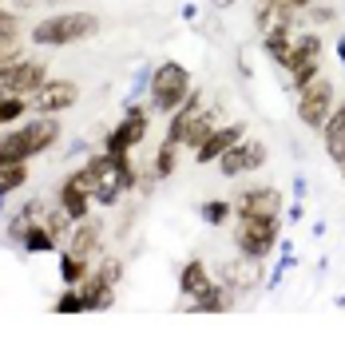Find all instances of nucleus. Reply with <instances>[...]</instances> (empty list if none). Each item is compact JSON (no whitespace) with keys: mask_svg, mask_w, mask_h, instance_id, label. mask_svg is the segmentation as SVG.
Listing matches in <instances>:
<instances>
[{"mask_svg":"<svg viewBox=\"0 0 345 357\" xmlns=\"http://www.w3.org/2000/svg\"><path fill=\"white\" fill-rule=\"evenodd\" d=\"M100 32V16L95 13H84V8H72V13H52V16H40L36 24L28 28V44L32 48H72L79 40H91Z\"/></svg>","mask_w":345,"mask_h":357,"instance_id":"1","label":"nucleus"},{"mask_svg":"<svg viewBox=\"0 0 345 357\" xmlns=\"http://www.w3.org/2000/svg\"><path fill=\"white\" fill-rule=\"evenodd\" d=\"M191 91H194V76L179 60H159L147 76V103H151L155 115H171L175 107H183Z\"/></svg>","mask_w":345,"mask_h":357,"instance_id":"2","label":"nucleus"},{"mask_svg":"<svg viewBox=\"0 0 345 357\" xmlns=\"http://www.w3.org/2000/svg\"><path fill=\"white\" fill-rule=\"evenodd\" d=\"M234 250L250 262H266L278 250L282 238V215H234Z\"/></svg>","mask_w":345,"mask_h":357,"instance_id":"3","label":"nucleus"},{"mask_svg":"<svg viewBox=\"0 0 345 357\" xmlns=\"http://www.w3.org/2000/svg\"><path fill=\"white\" fill-rule=\"evenodd\" d=\"M151 103H128L123 115H119V123H115L107 135H103V151L107 155H131L147 139V131H151Z\"/></svg>","mask_w":345,"mask_h":357,"instance_id":"4","label":"nucleus"},{"mask_svg":"<svg viewBox=\"0 0 345 357\" xmlns=\"http://www.w3.org/2000/svg\"><path fill=\"white\" fill-rule=\"evenodd\" d=\"M266 163H270V143L266 139H254V135H243L230 151L218 155L215 167H218V178L238 183V178H246V175H258Z\"/></svg>","mask_w":345,"mask_h":357,"instance_id":"5","label":"nucleus"},{"mask_svg":"<svg viewBox=\"0 0 345 357\" xmlns=\"http://www.w3.org/2000/svg\"><path fill=\"white\" fill-rule=\"evenodd\" d=\"M294 112H298V123L309 131H321L325 119H330L333 103H337V88H333L330 76H318L314 84H306L302 91H294Z\"/></svg>","mask_w":345,"mask_h":357,"instance_id":"6","label":"nucleus"},{"mask_svg":"<svg viewBox=\"0 0 345 357\" xmlns=\"http://www.w3.org/2000/svg\"><path fill=\"white\" fill-rule=\"evenodd\" d=\"M84 171H88L91 178V195H95V206H115L119 199H123V171H119V163H115V155L107 151H95L84 159Z\"/></svg>","mask_w":345,"mask_h":357,"instance_id":"7","label":"nucleus"},{"mask_svg":"<svg viewBox=\"0 0 345 357\" xmlns=\"http://www.w3.org/2000/svg\"><path fill=\"white\" fill-rule=\"evenodd\" d=\"M79 84L76 79H68V76H60V79H44L32 96H28V107H32V115H64V112H72L79 103Z\"/></svg>","mask_w":345,"mask_h":357,"instance_id":"8","label":"nucleus"},{"mask_svg":"<svg viewBox=\"0 0 345 357\" xmlns=\"http://www.w3.org/2000/svg\"><path fill=\"white\" fill-rule=\"evenodd\" d=\"M48 76L52 72L44 56H20L16 64L0 68V96H32Z\"/></svg>","mask_w":345,"mask_h":357,"instance_id":"9","label":"nucleus"},{"mask_svg":"<svg viewBox=\"0 0 345 357\" xmlns=\"http://www.w3.org/2000/svg\"><path fill=\"white\" fill-rule=\"evenodd\" d=\"M230 203H234V215H282L286 191L274 183H246L230 195Z\"/></svg>","mask_w":345,"mask_h":357,"instance_id":"10","label":"nucleus"},{"mask_svg":"<svg viewBox=\"0 0 345 357\" xmlns=\"http://www.w3.org/2000/svg\"><path fill=\"white\" fill-rule=\"evenodd\" d=\"M56 203L64 206V211L76 218V222L91 215V206H95V195H91V178H88V171H84V167L68 171V175L56 183Z\"/></svg>","mask_w":345,"mask_h":357,"instance_id":"11","label":"nucleus"},{"mask_svg":"<svg viewBox=\"0 0 345 357\" xmlns=\"http://www.w3.org/2000/svg\"><path fill=\"white\" fill-rule=\"evenodd\" d=\"M243 135H250L243 119H222V123H218V128L210 131V135H206V139L191 151L194 167H210V163H218V155L230 151V147H234V143L243 139Z\"/></svg>","mask_w":345,"mask_h":357,"instance_id":"12","label":"nucleus"},{"mask_svg":"<svg viewBox=\"0 0 345 357\" xmlns=\"http://www.w3.org/2000/svg\"><path fill=\"white\" fill-rule=\"evenodd\" d=\"M215 270H218V282H222L230 294H238V298H246L250 290H258V286H262V262H250L246 255L222 258Z\"/></svg>","mask_w":345,"mask_h":357,"instance_id":"13","label":"nucleus"},{"mask_svg":"<svg viewBox=\"0 0 345 357\" xmlns=\"http://www.w3.org/2000/svg\"><path fill=\"white\" fill-rule=\"evenodd\" d=\"M20 131H24L32 159H40V155H48L60 147V139H64V119L60 115H28L24 123H20Z\"/></svg>","mask_w":345,"mask_h":357,"instance_id":"14","label":"nucleus"},{"mask_svg":"<svg viewBox=\"0 0 345 357\" xmlns=\"http://www.w3.org/2000/svg\"><path fill=\"white\" fill-rule=\"evenodd\" d=\"M103 234H107V230H103V222H100V218H79V222H76V227H72V238H68V250H76V255L79 258H88V262H91V258H100L103 255Z\"/></svg>","mask_w":345,"mask_h":357,"instance_id":"15","label":"nucleus"},{"mask_svg":"<svg viewBox=\"0 0 345 357\" xmlns=\"http://www.w3.org/2000/svg\"><path fill=\"white\" fill-rule=\"evenodd\" d=\"M210 286H215V274H210V266H206L203 258H187V262L179 266V294H183V302L203 298Z\"/></svg>","mask_w":345,"mask_h":357,"instance_id":"16","label":"nucleus"},{"mask_svg":"<svg viewBox=\"0 0 345 357\" xmlns=\"http://www.w3.org/2000/svg\"><path fill=\"white\" fill-rule=\"evenodd\" d=\"M321 147H325L333 167L345 163V100L333 103L330 119H325V128H321Z\"/></svg>","mask_w":345,"mask_h":357,"instance_id":"17","label":"nucleus"},{"mask_svg":"<svg viewBox=\"0 0 345 357\" xmlns=\"http://www.w3.org/2000/svg\"><path fill=\"white\" fill-rule=\"evenodd\" d=\"M294 32H298V28H286V24H270L266 32H262V52H266V60L278 68V72L286 68V60H290Z\"/></svg>","mask_w":345,"mask_h":357,"instance_id":"18","label":"nucleus"},{"mask_svg":"<svg viewBox=\"0 0 345 357\" xmlns=\"http://www.w3.org/2000/svg\"><path fill=\"white\" fill-rule=\"evenodd\" d=\"M321 48H325V40H321L318 28H306V32H294V48H290V60H286V76L294 72V68L309 64V60H321Z\"/></svg>","mask_w":345,"mask_h":357,"instance_id":"19","label":"nucleus"},{"mask_svg":"<svg viewBox=\"0 0 345 357\" xmlns=\"http://www.w3.org/2000/svg\"><path fill=\"white\" fill-rule=\"evenodd\" d=\"M44 211H48V206L40 203V199H28V203H20V206H16V215L4 222V238L20 246V238L28 234V227H36L40 218H44Z\"/></svg>","mask_w":345,"mask_h":357,"instance_id":"20","label":"nucleus"},{"mask_svg":"<svg viewBox=\"0 0 345 357\" xmlns=\"http://www.w3.org/2000/svg\"><path fill=\"white\" fill-rule=\"evenodd\" d=\"M115 290H119V286L103 282L95 270L79 282V294H84V302H88V314H103V310H112L115 306Z\"/></svg>","mask_w":345,"mask_h":357,"instance_id":"21","label":"nucleus"},{"mask_svg":"<svg viewBox=\"0 0 345 357\" xmlns=\"http://www.w3.org/2000/svg\"><path fill=\"white\" fill-rule=\"evenodd\" d=\"M238 306V294H230L222 282H215L203 298H194V302H183V310H194V314H227V310Z\"/></svg>","mask_w":345,"mask_h":357,"instance_id":"22","label":"nucleus"},{"mask_svg":"<svg viewBox=\"0 0 345 357\" xmlns=\"http://www.w3.org/2000/svg\"><path fill=\"white\" fill-rule=\"evenodd\" d=\"M179 155H183V147L179 143H171V139H163L159 147H155V155H151V163L143 167L147 175L155 178V183H167V178L179 171Z\"/></svg>","mask_w":345,"mask_h":357,"instance_id":"23","label":"nucleus"},{"mask_svg":"<svg viewBox=\"0 0 345 357\" xmlns=\"http://www.w3.org/2000/svg\"><path fill=\"white\" fill-rule=\"evenodd\" d=\"M8 163H32V151H28V139L20 123L16 128H0V167Z\"/></svg>","mask_w":345,"mask_h":357,"instance_id":"24","label":"nucleus"},{"mask_svg":"<svg viewBox=\"0 0 345 357\" xmlns=\"http://www.w3.org/2000/svg\"><path fill=\"white\" fill-rule=\"evenodd\" d=\"M218 123H222V107L206 103L203 115H199V119H194L191 128H187V135H183V147H187V151H194V147H199V143H203L206 135H210V131L218 128Z\"/></svg>","mask_w":345,"mask_h":357,"instance_id":"25","label":"nucleus"},{"mask_svg":"<svg viewBox=\"0 0 345 357\" xmlns=\"http://www.w3.org/2000/svg\"><path fill=\"white\" fill-rule=\"evenodd\" d=\"M88 274H91V262H88V258H79L76 250L60 246V282H64V286H79Z\"/></svg>","mask_w":345,"mask_h":357,"instance_id":"26","label":"nucleus"},{"mask_svg":"<svg viewBox=\"0 0 345 357\" xmlns=\"http://www.w3.org/2000/svg\"><path fill=\"white\" fill-rule=\"evenodd\" d=\"M20 250H24V255H60V243L52 238V230L44 227V222H36V227H28V234L20 238Z\"/></svg>","mask_w":345,"mask_h":357,"instance_id":"27","label":"nucleus"},{"mask_svg":"<svg viewBox=\"0 0 345 357\" xmlns=\"http://www.w3.org/2000/svg\"><path fill=\"white\" fill-rule=\"evenodd\" d=\"M40 222H44V227L52 230V238H56V243L64 246L68 238H72V227H76V218L68 215L64 206L56 203V206H48V211H44V218H40Z\"/></svg>","mask_w":345,"mask_h":357,"instance_id":"28","label":"nucleus"},{"mask_svg":"<svg viewBox=\"0 0 345 357\" xmlns=\"http://www.w3.org/2000/svg\"><path fill=\"white\" fill-rule=\"evenodd\" d=\"M199 218L206 227H227L234 218V203L230 199H206V203H199Z\"/></svg>","mask_w":345,"mask_h":357,"instance_id":"29","label":"nucleus"},{"mask_svg":"<svg viewBox=\"0 0 345 357\" xmlns=\"http://www.w3.org/2000/svg\"><path fill=\"white\" fill-rule=\"evenodd\" d=\"M28 178H32L28 163H8V167H0V195L8 199V195L24 191V187H28Z\"/></svg>","mask_w":345,"mask_h":357,"instance_id":"30","label":"nucleus"},{"mask_svg":"<svg viewBox=\"0 0 345 357\" xmlns=\"http://www.w3.org/2000/svg\"><path fill=\"white\" fill-rule=\"evenodd\" d=\"M28 112H32V107H28V96H0V128L24 123Z\"/></svg>","mask_w":345,"mask_h":357,"instance_id":"31","label":"nucleus"},{"mask_svg":"<svg viewBox=\"0 0 345 357\" xmlns=\"http://www.w3.org/2000/svg\"><path fill=\"white\" fill-rule=\"evenodd\" d=\"M52 314H88V302H84L79 286H64L60 298L52 302Z\"/></svg>","mask_w":345,"mask_h":357,"instance_id":"32","label":"nucleus"},{"mask_svg":"<svg viewBox=\"0 0 345 357\" xmlns=\"http://www.w3.org/2000/svg\"><path fill=\"white\" fill-rule=\"evenodd\" d=\"M0 40H24L20 8H4V4H0Z\"/></svg>","mask_w":345,"mask_h":357,"instance_id":"33","label":"nucleus"},{"mask_svg":"<svg viewBox=\"0 0 345 357\" xmlns=\"http://www.w3.org/2000/svg\"><path fill=\"white\" fill-rule=\"evenodd\" d=\"M91 270H95L103 282L119 286V282H123V270H128V266H123V258H119V255H100V262H95Z\"/></svg>","mask_w":345,"mask_h":357,"instance_id":"34","label":"nucleus"},{"mask_svg":"<svg viewBox=\"0 0 345 357\" xmlns=\"http://www.w3.org/2000/svg\"><path fill=\"white\" fill-rule=\"evenodd\" d=\"M318 76H321V60H309V64H302V68H294V72H290L286 88H290V91H302L306 84H314Z\"/></svg>","mask_w":345,"mask_h":357,"instance_id":"35","label":"nucleus"},{"mask_svg":"<svg viewBox=\"0 0 345 357\" xmlns=\"http://www.w3.org/2000/svg\"><path fill=\"white\" fill-rule=\"evenodd\" d=\"M306 20L314 28H325V24H333V20H337V8H333V4H318V0H314V4H309V13H306Z\"/></svg>","mask_w":345,"mask_h":357,"instance_id":"36","label":"nucleus"},{"mask_svg":"<svg viewBox=\"0 0 345 357\" xmlns=\"http://www.w3.org/2000/svg\"><path fill=\"white\" fill-rule=\"evenodd\" d=\"M20 56H28V52H24V40H0V68L16 64Z\"/></svg>","mask_w":345,"mask_h":357,"instance_id":"37","label":"nucleus"},{"mask_svg":"<svg viewBox=\"0 0 345 357\" xmlns=\"http://www.w3.org/2000/svg\"><path fill=\"white\" fill-rule=\"evenodd\" d=\"M306 218V203L298 199V203H290V211H286V222H302Z\"/></svg>","mask_w":345,"mask_h":357,"instance_id":"38","label":"nucleus"},{"mask_svg":"<svg viewBox=\"0 0 345 357\" xmlns=\"http://www.w3.org/2000/svg\"><path fill=\"white\" fill-rule=\"evenodd\" d=\"M333 52H337V64L345 68V32H342V36H337V44H333Z\"/></svg>","mask_w":345,"mask_h":357,"instance_id":"39","label":"nucleus"},{"mask_svg":"<svg viewBox=\"0 0 345 357\" xmlns=\"http://www.w3.org/2000/svg\"><path fill=\"white\" fill-rule=\"evenodd\" d=\"M32 4H64V0H16V8H32Z\"/></svg>","mask_w":345,"mask_h":357,"instance_id":"40","label":"nucleus"},{"mask_svg":"<svg viewBox=\"0 0 345 357\" xmlns=\"http://www.w3.org/2000/svg\"><path fill=\"white\" fill-rule=\"evenodd\" d=\"M215 4H218V8H230V4H234V0H215Z\"/></svg>","mask_w":345,"mask_h":357,"instance_id":"41","label":"nucleus"},{"mask_svg":"<svg viewBox=\"0 0 345 357\" xmlns=\"http://www.w3.org/2000/svg\"><path fill=\"white\" fill-rule=\"evenodd\" d=\"M254 4H270V0H254Z\"/></svg>","mask_w":345,"mask_h":357,"instance_id":"42","label":"nucleus"},{"mask_svg":"<svg viewBox=\"0 0 345 357\" xmlns=\"http://www.w3.org/2000/svg\"><path fill=\"white\" fill-rule=\"evenodd\" d=\"M0 203H4V195H0Z\"/></svg>","mask_w":345,"mask_h":357,"instance_id":"43","label":"nucleus"}]
</instances>
